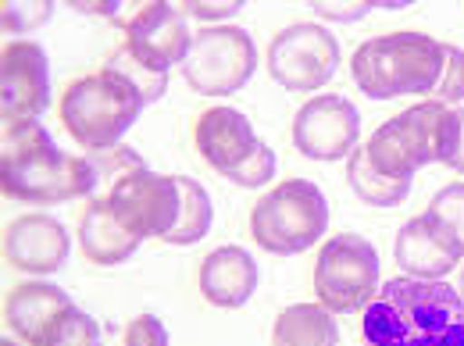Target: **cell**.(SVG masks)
Wrapping results in <instances>:
<instances>
[{"label":"cell","instance_id":"1","mask_svg":"<svg viewBox=\"0 0 464 346\" xmlns=\"http://www.w3.org/2000/svg\"><path fill=\"white\" fill-rule=\"evenodd\" d=\"M361 346H464V296L443 279H390L364 307Z\"/></svg>","mask_w":464,"mask_h":346},{"label":"cell","instance_id":"2","mask_svg":"<svg viewBox=\"0 0 464 346\" xmlns=\"http://www.w3.org/2000/svg\"><path fill=\"white\" fill-rule=\"evenodd\" d=\"M0 186L7 197L25 204H64L93 197L101 178L90 158H72L54 147L40 121H22L4 129Z\"/></svg>","mask_w":464,"mask_h":346},{"label":"cell","instance_id":"3","mask_svg":"<svg viewBox=\"0 0 464 346\" xmlns=\"http://www.w3.org/2000/svg\"><path fill=\"white\" fill-rule=\"evenodd\" d=\"M443 68H447V43L425 33H411V29L364 40L350 61L357 90L372 101L436 93Z\"/></svg>","mask_w":464,"mask_h":346},{"label":"cell","instance_id":"4","mask_svg":"<svg viewBox=\"0 0 464 346\" xmlns=\"http://www.w3.org/2000/svg\"><path fill=\"white\" fill-rule=\"evenodd\" d=\"M461 139V115L440 101H425L390 118L364 143L372 168L390 178H414L425 165H450Z\"/></svg>","mask_w":464,"mask_h":346},{"label":"cell","instance_id":"5","mask_svg":"<svg viewBox=\"0 0 464 346\" xmlns=\"http://www.w3.org/2000/svg\"><path fill=\"white\" fill-rule=\"evenodd\" d=\"M143 108L147 101L125 75H118L115 68H101L64 90L61 121L79 147H86L90 154H104L121 143V136L143 115Z\"/></svg>","mask_w":464,"mask_h":346},{"label":"cell","instance_id":"6","mask_svg":"<svg viewBox=\"0 0 464 346\" xmlns=\"http://www.w3.org/2000/svg\"><path fill=\"white\" fill-rule=\"evenodd\" d=\"M329 229V200L311 178H286L250 211V235L265 254L293 257L311 250Z\"/></svg>","mask_w":464,"mask_h":346},{"label":"cell","instance_id":"7","mask_svg":"<svg viewBox=\"0 0 464 346\" xmlns=\"http://www.w3.org/2000/svg\"><path fill=\"white\" fill-rule=\"evenodd\" d=\"M314 293L333 314L364 311L379 293V250L357 232L325 239L314 264Z\"/></svg>","mask_w":464,"mask_h":346},{"label":"cell","instance_id":"8","mask_svg":"<svg viewBox=\"0 0 464 346\" xmlns=\"http://www.w3.org/2000/svg\"><path fill=\"white\" fill-rule=\"evenodd\" d=\"M257 72L254 36L239 25H208L193 36L182 75L200 97H229L250 82Z\"/></svg>","mask_w":464,"mask_h":346},{"label":"cell","instance_id":"9","mask_svg":"<svg viewBox=\"0 0 464 346\" xmlns=\"http://www.w3.org/2000/svg\"><path fill=\"white\" fill-rule=\"evenodd\" d=\"M340 68V43L325 25L296 22L283 29L268 47V72L272 79L293 93L322 90Z\"/></svg>","mask_w":464,"mask_h":346},{"label":"cell","instance_id":"10","mask_svg":"<svg viewBox=\"0 0 464 346\" xmlns=\"http://www.w3.org/2000/svg\"><path fill=\"white\" fill-rule=\"evenodd\" d=\"M115 218L132 232L136 239H147V235H158L165 239L179 222V211H182V189H179V178L172 175H158L150 168L121 178L115 189L104 193Z\"/></svg>","mask_w":464,"mask_h":346},{"label":"cell","instance_id":"11","mask_svg":"<svg viewBox=\"0 0 464 346\" xmlns=\"http://www.w3.org/2000/svg\"><path fill=\"white\" fill-rule=\"evenodd\" d=\"M361 111L347 97L322 93L293 118V147L311 161H343L357 150Z\"/></svg>","mask_w":464,"mask_h":346},{"label":"cell","instance_id":"12","mask_svg":"<svg viewBox=\"0 0 464 346\" xmlns=\"http://www.w3.org/2000/svg\"><path fill=\"white\" fill-rule=\"evenodd\" d=\"M0 90H4V129L22 121H40L51 104L47 51L33 40H11L0 54Z\"/></svg>","mask_w":464,"mask_h":346},{"label":"cell","instance_id":"13","mask_svg":"<svg viewBox=\"0 0 464 346\" xmlns=\"http://www.w3.org/2000/svg\"><path fill=\"white\" fill-rule=\"evenodd\" d=\"M189 47H193V33L186 25V14L165 0L143 4L125 25V51L154 72L169 75L172 64L179 61L186 64Z\"/></svg>","mask_w":464,"mask_h":346},{"label":"cell","instance_id":"14","mask_svg":"<svg viewBox=\"0 0 464 346\" xmlns=\"http://www.w3.org/2000/svg\"><path fill=\"white\" fill-rule=\"evenodd\" d=\"M393 254H397V264L407 272V279L436 283V279H443L458 268V261L464 257V246L432 211H425L397 232Z\"/></svg>","mask_w":464,"mask_h":346},{"label":"cell","instance_id":"15","mask_svg":"<svg viewBox=\"0 0 464 346\" xmlns=\"http://www.w3.org/2000/svg\"><path fill=\"white\" fill-rule=\"evenodd\" d=\"M72 250L68 229L54 215H22L7 226L4 235V257L11 268L29 275H54L64 268Z\"/></svg>","mask_w":464,"mask_h":346},{"label":"cell","instance_id":"16","mask_svg":"<svg viewBox=\"0 0 464 346\" xmlns=\"http://www.w3.org/2000/svg\"><path fill=\"white\" fill-rule=\"evenodd\" d=\"M193 139H197V150L200 158L215 168L218 175L229 178L232 172H239L261 147V139L254 136V125L250 118L236 108H211L197 118V129H193Z\"/></svg>","mask_w":464,"mask_h":346},{"label":"cell","instance_id":"17","mask_svg":"<svg viewBox=\"0 0 464 346\" xmlns=\"http://www.w3.org/2000/svg\"><path fill=\"white\" fill-rule=\"evenodd\" d=\"M75 303L68 300V293L54 283H22V286L11 289L7 303H4V314H7V325L18 340H25L29 346H36L47 332L51 325L58 322L64 311H72Z\"/></svg>","mask_w":464,"mask_h":346},{"label":"cell","instance_id":"18","mask_svg":"<svg viewBox=\"0 0 464 346\" xmlns=\"http://www.w3.org/2000/svg\"><path fill=\"white\" fill-rule=\"evenodd\" d=\"M257 289V261L243 246H218L200 264V293L215 307H243Z\"/></svg>","mask_w":464,"mask_h":346},{"label":"cell","instance_id":"19","mask_svg":"<svg viewBox=\"0 0 464 346\" xmlns=\"http://www.w3.org/2000/svg\"><path fill=\"white\" fill-rule=\"evenodd\" d=\"M143 239H136L132 232L125 229L121 222L115 218L108 197H93L79 218V246L82 254L101 264V268H111V264H121L129 261L136 250H140Z\"/></svg>","mask_w":464,"mask_h":346},{"label":"cell","instance_id":"20","mask_svg":"<svg viewBox=\"0 0 464 346\" xmlns=\"http://www.w3.org/2000/svg\"><path fill=\"white\" fill-rule=\"evenodd\" d=\"M272 346H340V325L322 303H293L276 318Z\"/></svg>","mask_w":464,"mask_h":346},{"label":"cell","instance_id":"21","mask_svg":"<svg viewBox=\"0 0 464 346\" xmlns=\"http://www.w3.org/2000/svg\"><path fill=\"white\" fill-rule=\"evenodd\" d=\"M347 182L361 204H372V207H397V204L407 200L414 178H390V175H382L379 168H372L368 150L357 147V150L350 154Z\"/></svg>","mask_w":464,"mask_h":346},{"label":"cell","instance_id":"22","mask_svg":"<svg viewBox=\"0 0 464 346\" xmlns=\"http://www.w3.org/2000/svg\"><path fill=\"white\" fill-rule=\"evenodd\" d=\"M179 189H182V211H179L175 229L165 235V243H172V246H193V243H200L208 235V229H211L215 207H211L208 189L197 178L179 175Z\"/></svg>","mask_w":464,"mask_h":346},{"label":"cell","instance_id":"23","mask_svg":"<svg viewBox=\"0 0 464 346\" xmlns=\"http://www.w3.org/2000/svg\"><path fill=\"white\" fill-rule=\"evenodd\" d=\"M36 346H104V343H101V325L86 311L72 307V311H64L58 322L51 325V332Z\"/></svg>","mask_w":464,"mask_h":346},{"label":"cell","instance_id":"24","mask_svg":"<svg viewBox=\"0 0 464 346\" xmlns=\"http://www.w3.org/2000/svg\"><path fill=\"white\" fill-rule=\"evenodd\" d=\"M104 68H115L118 75H125L136 90H140V97L147 101V104H154V101H161L165 97V90H169V75L165 72H154V68H147V64H140V61L132 58L125 47L111 54V61L104 64Z\"/></svg>","mask_w":464,"mask_h":346},{"label":"cell","instance_id":"25","mask_svg":"<svg viewBox=\"0 0 464 346\" xmlns=\"http://www.w3.org/2000/svg\"><path fill=\"white\" fill-rule=\"evenodd\" d=\"M90 161H93V168H97L101 186H108V189H115L121 178H129V175H136V172H143V168H147V165H143V158H140L136 150H129V147H115V150L93 154Z\"/></svg>","mask_w":464,"mask_h":346},{"label":"cell","instance_id":"26","mask_svg":"<svg viewBox=\"0 0 464 346\" xmlns=\"http://www.w3.org/2000/svg\"><path fill=\"white\" fill-rule=\"evenodd\" d=\"M429 211H432L447 229L454 232L464 246V182H450V186H443V189L432 197Z\"/></svg>","mask_w":464,"mask_h":346},{"label":"cell","instance_id":"27","mask_svg":"<svg viewBox=\"0 0 464 346\" xmlns=\"http://www.w3.org/2000/svg\"><path fill=\"white\" fill-rule=\"evenodd\" d=\"M276 150L272 147H257V154L239 168V172L229 175V182H236V186H243V189H257V186H265V182H272V175H276Z\"/></svg>","mask_w":464,"mask_h":346},{"label":"cell","instance_id":"28","mask_svg":"<svg viewBox=\"0 0 464 346\" xmlns=\"http://www.w3.org/2000/svg\"><path fill=\"white\" fill-rule=\"evenodd\" d=\"M436 101L440 104H458L464 101V51L461 47H450L447 43V68H443V79L436 86Z\"/></svg>","mask_w":464,"mask_h":346},{"label":"cell","instance_id":"29","mask_svg":"<svg viewBox=\"0 0 464 346\" xmlns=\"http://www.w3.org/2000/svg\"><path fill=\"white\" fill-rule=\"evenodd\" d=\"M121 346H169V329H165L161 318H154V314H140V318L129 322Z\"/></svg>","mask_w":464,"mask_h":346},{"label":"cell","instance_id":"30","mask_svg":"<svg viewBox=\"0 0 464 346\" xmlns=\"http://www.w3.org/2000/svg\"><path fill=\"white\" fill-rule=\"evenodd\" d=\"M47 18H51V4H40L36 11L25 7V4H7V7H4V25H7L11 33H25L29 25H40V22H47Z\"/></svg>","mask_w":464,"mask_h":346},{"label":"cell","instance_id":"31","mask_svg":"<svg viewBox=\"0 0 464 346\" xmlns=\"http://www.w3.org/2000/svg\"><path fill=\"white\" fill-rule=\"evenodd\" d=\"M239 0H226V4H197V0H189V4H179V11L182 14H189V18H200V22H222V18H232V14H239Z\"/></svg>","mask_w":464,"mask_h":346},{"label":"cell","instance_id":"32","mask_svg":"<svg viewBox=\"0 0 464 346\" xmlns=\"http://www.w3.org/2000/svg\"><path fill=\"white\" fill-rule=\"evenodd\" d=\"M322 18H333V22H353V18H361V14H368L372 7H375V0H361V4H311Z\"/></svg>","mask_w":464,"mask_h":346},{"label":"cell","instance_id":"33","mask_svg":"<svg viewBox=\"0 0 464 346\" xmlns=\"http://www.w3.org/2000/svg\"><path fill=\"white\" fill-rule=\"evenodd\" d=\"M461 115V139H458V150H454V158H450V168L458 175H464V111H458Z\"/></svg>","mask_w":464,"mask_h":346},{"label":"cell","instance_id":"34","mask_svg":"<svg viewBox=\"0 0 464 346\" xmlns=\"http://www.w3.org/2000/svg\"><path fill=\"white\" fill-rule=\"evenodd\" d=\"M0 346H18V343H14V340H7V336H4V340H0Z\"/></svg>","mask_w":464,"mask_h":346},{"label":"cell","instance_id":"35","mask_svg":"<svg viewBox=\"0 0 464 346\" xmlns=\"http://www.w3.org/2000/svg\"><path fill=\"white\" fill-rule=\"evenodd\" d=\"M458 293H461V296H464V272H461V286H458Z\"/></svg>","mask_w":464,"mask_h":346}]
</instances>
